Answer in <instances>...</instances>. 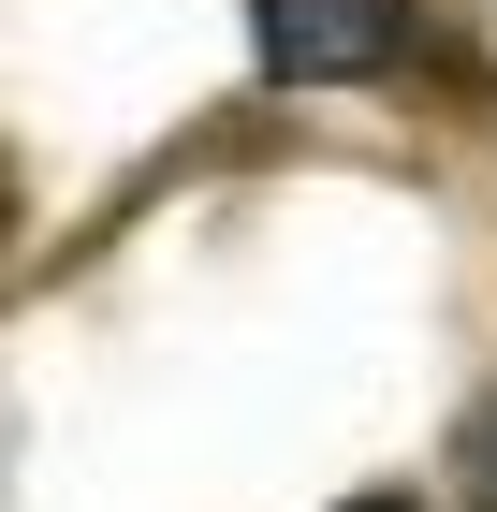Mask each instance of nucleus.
<instances>
[{
  "label": "nucleus",
  "mask_w": 497,
  "mask_h": 512,
  "mask_svg": "<svg viewBox=\"0 0 497 512\" xmlns=\"http://www.w3.org/2000/svg\"><path fill=\"white\" fill-rule=\"evenodd\" d=\"M249 30H264L278 88H351L410 59V0H249Z\"/></svg>",
  "instance_id": "obj_1"
},
{
  "label": "nucleus",
  "mask_w": 497,
  "mask_h": 512,
  "mask_svg": "<svg viewBox=\"0 0 497 512\" xmlns=\"http://www.w3.org/2000/svg\"><path fill=\"white\" fill-rule=\"evenodd\" d=\"M483 454H497V410H483Z\"/></svg>",
  "instance_id": "obj_3"
},
{
  "label": "nucleus",
  "mask_w": 497,
  "mask_h": 512,
  "mask_svg": "<svg viewBox=\"0 0 497 512\" xmlns=\"http://www.w3.org/2000/svg\"><path fill=\"white\" fill-rule=\"evenodd\" d=\"M351 512H410V498H351Z\"/></svg>",
  "instance_id": "obj_2"
}]
</instances>
